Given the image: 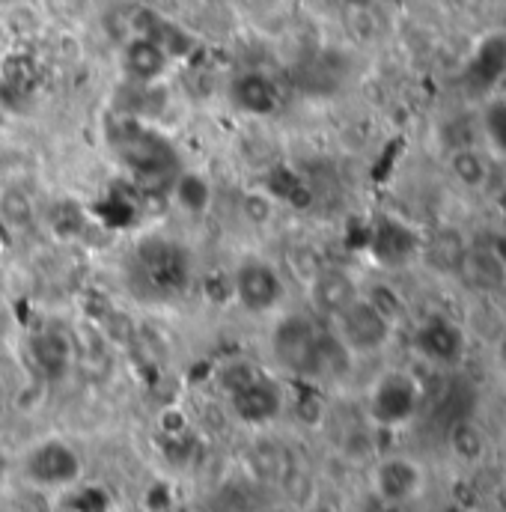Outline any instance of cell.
Segmentation results:
<instances>
[{"label": "cell", "instance_id": "6da1fadb", "mask_svg": "<svg viewBox=\"0 0 506 512\" xmlns=\"http://www.w3.org/2000/svg\"><path fill=\"white\" fill-rule=\"evenodd\" d=\"M111 140H114L120 158L126 161L128 170L134 173V179L140 182L143 191H152L164 179L173 182L176 167H179V155L161 131L140 123L131 114H123L120 123L111 131Z\"/></svg>", "mask_w": 506, "mask_h": 512}, {"label": "cell", "instance_id": "7a4b0ae2", "mask_svg": "<svg viewBox=\"0 0 506 512\" xmlns=\"http://www.w3.org/2000/svg\"><path fill=\"white\" fill-rule=\"evenodd\" d=\"M325 328L310 313H289L271 331L274 361L298 379H316Z\"/></svg>", "mask_w": 506, "mask_h": 512}, {"label": "cell", "instance_id": "3957f363", "mask_svg": "<svg viewBox=\"0 0 506 512\" xmlns=\"http://www.w3.org/2000/svg\"><path fill=\"white\" fill-rule=\"evenodd\" d=\"M21 477L42 492L72 489L84 477V459L69 441L42 438L21 456Z\"/></svg>", "mask_w": 506, "mask_h": 512}, {"label": "cell", "instance_id": "277c9868", "mask_svg": "<svg viewBox=\"0 0 506 512\" xmlns=\"http://www.w3.org/2000/svg\"><path fill=\"white\" fill-rule=\"evenodd\" d=\"M423 387L405 370H387L370 390V420L381 429H399L420 411Z\"/></svg>", "mask_w": 506, "mask_h": 512}, {"label": "cell", "instance_id": "5b68a950", "mask_svg": "<svg viewBox=\"0 0 506 512\" xmlns=\"http://www.w3.org/2000/svg\"><path fill=\"white\" fill-rule=\"evenodd\" d=\"M233 295L239 301V307L251 316H265L274 313L283 298H286V280L283 274L259 259V256H248L239 262L236 274H233Z\"/></svg>", "mask_w": 506, "mask_h": 512}, {"label": "cell", "instance_id": "8992f818", "mask_svg": "<svg viewBox=\"0 0 506 512\" xmlns=\"http://www.w3.org/2000/svg\"><path fill=\"white\" fill-rule=\"evenodd\" d=\"M334 334L352 355H373L387 346L393 325L376 310V304L367 295H358L340 316L331 319Z\"/></svg>", "mask_w": 506, "mask_h": 512}, {"label": "cell", "instance_id": "52a82bcc", "mask_svg": "<svg viewBox=\"0 0 506 512\" xmlns=\"http://www.w3.org/2000/svg\"><path fill=\"white\" fill-rule=\"evenodd\" d=\"M137 265H140V280L164 295L179 292L191 274L188 254L179 245L161 239H149L137 248Z\"/></svg>", "mask_w": 506, "mask_h": 512}, {"label": "cell", "instance_id": "ba28073f", "mask_svg": "<svg viewBox=\"0 0 506 512\" xmlns=\"http://www.w3.org/2000/svg\"><path fill=\"white\" fill-rule=\"evenodd\" d=\"M230 408L233 414L248 423V426H265L274 423L283 408H286V390L283 384L274 382L271 376H265L262 370L253 376L251 382H245L242 387L230 390Z\"/></svg>", "mask_w": 506, "mask_h": 512}, {"label": "cell", "instance_id": "9c48e42d", "mask_svg": "<svg viewBox=\"0 0 506 512\" xmlns=\"http://www.w3.org/2000/svg\"><path fill=\"white\" fill-rule=\"evenodd\" d=\"M423 483H426L423 465L408 456H384L373 468V492L387 507L414 501L423 492Z\"/></svg>", "mask_w": 506, "mask_h": 512}, {"label": "cell", "instance_id": "30bf717a", "mask_svg": "<svg viewBox=\"0 0 506 512\" xmlns=\"http://www.w3.org/2000/svg\"><path fill=\"white\" fill-rule=\"evenodd\" d=\"M367 251L376 256V262L381 265L396 268V265L411 262V256L420 251V236L399 218H379L370 227Z\"/></svg>", "mask_w": 506, "mask_h": 512}, {"label": "cell", "instance_id": "8fae6325", "mask_svg": "<svg viewBox=\"0 0 506 512\" xmlns=\"http://www.w3.org/2000/svg\"><path fill=\"white\" fill-rule=\"evenodd\" d=\"M170 63H173V57L164 51V45L152 36H143V33L128 39L126 48H123V69H126L128 81L137 87L158 84L170 72Z\"/></svg>", "mask_w": 506, "mask_h": 512}, {"label": "cell", "instance_id": "7c38bea8", "mask_svg": "<svg viewBox=\"0 0 506 512\" xmlns=\"http://www.w3.org/2000/svg\"><path fill=\"white\" fill-rule=\"evenodd\" d=\"M230 102L245 117H271L280 108V87L265 72H242L230 81Z\"/></svg>", "mask_w": 506, "mask_h": 512}, {"label": "cell", "instance_id": "4fadbf2b", "mask_svg": "<svg viewBox=\"0 0 506 512\" xmlns=\"http://www.w3.org/2000/svg\"><path fill=\"white\" fill-rule=\"evenodd\" d=\"M358 295H361L358 283L343 268H325L310 283V301H313L316 313H322L328 319L340 316Z\"/></svg>", "mask_w": 506, "mask_h": 512}, {"label": "cell", "instance_id": "5bb4252c", "mask_svg": "<svg viewBox=\"0 0 506 512\" xmlns=\"http://www.w3.org/2000/svg\"><path fill=\"white\" fill-rule=\"evenodd\" d=\"M417 349L423 358H429L435 364H453L462 355L465 340H462L459 328H453L444 319H435L417 331Z\"/></svg>", "mask_w": 506, "mask_h": 512}, {"label": "cell", "instance_id": "9a60e30c", "mask_svg": "<svg viewBox=\"0 0 506 512\" xmlns=\"http://www.w3.org/2000/svg\"><path fill=\"white\" fill-rule=\"evenodd\" d=\"M30 358L39 373L60 379L72 364V343L60 331H39L30 337Z\"/></svg>", "mask_w": 506, "mask_h": 512}, {"label": "cell", "instance_id": "2e32d148", "mask_svg": "<svg viewBox=\"0 0 506 512\" xmlns=\"http://www.w3.org/2000/svg\"><path fill=\"white\" fill-rule=\"evenodd\" d=\"M170 185H173V203L179 209H185L188 215L200 218V215H206L212 209L215 191H212V182L203 173H194V170L176 173Z\"/></svg>", "mask_w": 506, "mask_h": 512}, {"label": "cell", "instance_id": "e0dca14e", "mask_svg": "<svg viewBox=\"0 0 506 512\" xmlns=\"http://www.w3.org/2000/svg\"><path fill=\"white\" fill-rule=\"evenodd\" d=\"M99 218L108 221L111 227H131L137 218H140V203L131 191H120V188H111V194L96 206Z\"/></svg>", "mask_w": 506, "mask_h": 512}, {"label": "cell", "instance_id": "ac0fdd59", "mask_svg": "<svg viewBox=\"0 0 506 512\" xmlns=\"http://www.w3.org/2000/svg\"><path fill=\"white\" fill-rule=\"evenodd\" d=\"M268 191H271L274 197L286 200V203L295 206V209H304V206H310V200H313V191L307 188V182H304L298 173L286 170V167H277V170L268 176Z\"/></svg>", "mask_w": 506, "mask_h": 512}, {"label": "cell", "instance_id": "d6986e66", "mask_svg": "<svg viewBox=\"0 0 506 512\" xmlns=\"http://www.w3.org/2000/svg\"><path fill=\"white\" fill-rule=\"evenodd\" d=\"M462 265H465V271H468L480 286H495V283H501V280H504V274H506L501 256L489 254V251L465 254Z\"/></svg>", "mask_w": 506, "mask_h": 512}, {"label": "cell", "instance_id": "ffe728a7", "mask_svg": "<svg viewBox=\"0 0 506 512\" xmlns=\"http://www.w3.org/2000/svg\"><path fill=\"white\" fill-rule=\"evenodd\" d=\"M450 447H453V453L459 459L474 462L486 450V441H483V432L474 423H456L453 432H450Z\"/></svg>", "mask_w": 506, "mask_h": 512}, {"label": "cell", "instance_id": "44dd1931", "mask_svg": "<svg viewBox=\"0 0 506 512\" xmlns=\"http://www.w3.org/2000/svg\"><path fill=\"white\" fill-rule=\"evenodd\" d=\"M453 167H456L459 179H462V182H468L471 188H480V185L489 179V167H486V161H483L474 149H462V152H456Z\"/></svg>", "mask_w": 506, "mask_h": 512}, {"label": "cell", "instance_id": "7402d4cb", "mask_svg": "<svg viewBox=\"0 0 506 512\" xmlns=\"http://www.w3.org/2000/svg\"><path fill=\"white\" fill-rule=\"evenodd\" d=\"M3 123H6V111H3V102H0V128H3Z\"/></svg>", "mask_w": 506, "mask_h": 512}, {"label": "cell", "instance_id": "603a6c76", "mask_svg": "<svg viewBox=\"0 0 506 512\" xmlns=\"http://www.w3.org/2000/svg\"><path fill=\"white\" fill-rule=\"evenodd\" d=\"M0 480H3V456H0Z\"/></svg>", "mask_w": 506, "mask_h": 512}, {"label": "cell", "instance_id": "cb8c5ba5", "mask_svg": "<svg viewBox=\"0 0 506 512\" xmlns=\"http://www.w3.org/2000/svg\"><path fill=\"white\" fill-rule=\"evenodd\" d=\"M0 3H6V0H0Z\"/></svg>", "mask_w": 506, "mask_h": 512}]
</instances>
